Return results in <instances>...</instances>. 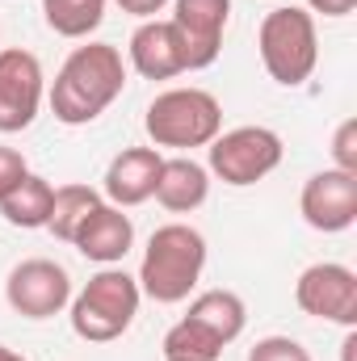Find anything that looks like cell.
<instances>
[{
	"label": "cell",
	"mask_w": 357,
	"mask_h": 361,
	"mask_svg": "<svg viewBox=\"0 0 357 361\" xmlns=\"http://www.w3.org/2000/svg\"><path fill=\"white\" fill-rule=\"evenodd\" d=\"M126 89V63L122 51L109 42L76 47L51 85V114L63 126H89L97 122Z\"/></svg>",
	"instance_id": "obj_1"
},
{
	"label": "cell",
	"mask_w": 357,
	"mask_h": 361,
	"mask_svg": "<svg viewBox=\"0 0 357 361\" xmlns=\"http://www.w3.org/2000/svg\"><path fill=\"white\" fill-rule=\"evenodd\" d=\"M206 269V240L198 227L189 223H164L152 231L147 248H143V265H139V290L152 302H185L189 290L202 281Z\"/></svg>",
	"instance_id": "obj_2"
},
{
	"label": "cell",
	"mask_w": 357,
	"mask_h": 361,
	"mask_svg": "<svg viewBox=\"0 0 357 361\" xmlns=\"http://www.w3.org/2000/svg\"><path fill=\"white\" fill-rule=\"evenodd\" d=\"M257 51L265 63L269 80H277L282 89H298L311 80L315 63H320V34H315V17L307 8H269L261 30H257Z\"/></svg>",
	"instance_id": "obj_3"
},
{
	"label": "cell",
	"mask_w": 357,
	"mask_h": 361,
	"mask_svg": "<svg viewBox=\"0 0 357 361\" xmlns=\"http://www.w3.org/2000/svg\"><path fill=\"white\" fill-rule=\"evenodd\" d=\"M139 281L131 277L126 269H114L105 265L101 273H92L85 281V290L72 298V332L89 345H109L118 341L135 315H139Z\"/></svg>",
	"instance_id": "obj_4"
},
{
	"label": "cell",
	"mask_w": 357,
	"mask_h": 361,
	"mask_svg": "<svg viewBox=\"0 0 357 361\" xmlns=\"http://www.w3.org/2000/svg\"><path fill=\"white\" fill-rule=\"evenodd\" d=\"M143 126L156 147H210L214 135H223V105L206 89H169L147 105Z\"/></svg>",
	"instance_id": "obj_5"
},
{
	"label": "cell",
	"mask_w": 357,
	"mask_h": 361,
	"mask_svg": "<svg viewBox=\"0 0 357 361\" xmlns=\"http://www.w3.org/2000/svg\"><path fill=\"white\" fill-rule=\"evenodd\" d=\"M282 164V135L269 126H236L227 135H214L210 143V169L223 185H257Z\"/></svg>",
	"instance_id": "obj_6"
},
{
	"label": "cell",
	"mask_w": 357,
	"mask_h": 361,
	"mask_svg": "<svg viewBox=\"0 0 357 361\" xmlns=\"http://www.w3.org/2000/svg\"><path fill=\"white\" fill-rule=\"evenodd\" d=\"M294 302L311 319H328L341 328H357V273L337 261H320L298 273Z\"/></svg>",
	"instance_id": "obj_7"
},
{
	"label": "cell",
	"mask_w": 357,
	"mask_h": 361,
	"mask_svg": "<svg viewBox=\"0 0 357 361\" xmlns=\"http://www.w3.org/2000/svg\"><path fill=\"white\" fill-rule=\"evenodd\" d=\"M4 298L25 319H51V315H59L72 302V277H68V269L59 261L34 257V261H21L8 273Z\"/></svg>",
	"instance_id": "obj_8"
},
{
	"label": "cell",
	"mask_w": 357,
	"mask_h": 361,
	"mask_svg": "<svg viewBox=\"0 0 357 361\" xmlns=\"http://www.w3.org/2000/svg\"><path fill=\"white\" fill-rule=\"evenodd\" d=\"M42 63L25 47L0 51V135L25 130L42 109Z\"/></svg>",
	"instance_id": "obj_9"
},
{
	"label": "cell",
	"mask_w": 357,
	"mask_h": 361,
	"mask_svg": "<svg viewBox=\"0 0 357 361\" xmlns=\"http://www.w3.org/2000/svg\"><path fill=\"white\" fill-rule=\"evenodd\" d=\"M231 17V0H173V30L185 47V68L202 72L223 51V30Z\"/></svg>",
	"instance_id": "obj_10"
},
{
	"label": "cell",
	"mask_w": 357,
	"mask_h": 361,
	"mask_svg": "<svg viewBox=\"0 0 357 361\" xmlns=\"http://www.w3.org/2000/svg\"><path fill=\"white\" fill-rule=\"evenodd\" d=\"M298 210L307 219V227L337 235L349 231L357 223V177L341 173V169H324L315 177H307L303 193H298Z\"/></svg>",
	"instance_id": "obj_11"
},
{
	"label": "cell",
	"mask_w": 357,
	"mask_h": 361,
	"mask_svg": "<svg viewBox=\"0 0 357 361\" xmlns=\"http://www.w3.org/2000/svg\"><path fill=\"white\" fill-rule=\"evenodd\" d=\"M160 147H126L109 160L105 180H101V193L109 197V206L118 210H131V206H143L152 193H156V180H160Z\"/></svg>",
	"instance_id": "obj_12"
},
{
	"label": "cell",
	"mask_w": 357,
	"mask_h": 361,
	"mask_svg": "<svg viewBox=\"0 0 357 361\" xmlns=\"http://www.w3.org/2000/svg\"><path fill=\"white\" fill-rule=\"evenodd\" d=\"M131 68L143 76V80H173L185 68V47H181V34L173 30V21H143L135 34H131Z\"/></svg>",
	"instance_id": "obj_13"
},
{
	"label": "cell",
	"mask_w": 357,
	"mask_h": 361,
	"mask_svg": "<svg viewBox=\"0 0 357 361\" xmlns=\"http://www.w3.org/2000/svg\"><path fill=\"white\" fill-rule=\"evenodd\" d=\"M131 244H135V223H131V214H122L109 202H101L92 210L85 219V227L76 231V240H72V248L85 261H97V265H118L131 252Z\"/></svg>",
	"instance_id": "obj_14"
},
{
	"label": "cell",
	"mask_w": 357,
	"mask_h": 361,
	"mask_svg": "<svg viewBox=\"0 0 357 361\" xmlns=\"http://www.w3.org/2000/svg\"><path fill=\"white\" fill-rule=\"evenodd\" d=\"M152 197L173 214H189L210 197V173L189 156H173V160L160 164V180H156Z\"/></svg>",
	"instance_id": "obj_15"
},
{
	"label": "cell",
	"mask_w": 357,
	"mask_h": 361,
	"mask_svg": "<svg viewBox=\"0 0 357 361\" xmlns=\"http://www.w3.org/2000/svg\"><path fill=\"white\" fill-rule=\"evenodd\" d=\"M185 319H193L198 328H206L219 345H231L244 332V324H248V307L231 290H206V294H198L189 302V315Z\"/></svg>",
	"instance_id": "obj_16"
},
{
	"label": "cell",
	"mask_w": 357,
	"mask_h": 361,
	"mask_svg": "<svg viewBox=\"0 0 357 361\" xmlns=\"http://www.w3.org/2000/svg\"><path fill=\"white\" fill-rule=\"evenodd\" d=\"M51 206H55V185H51L47 177H38V173H25V177L0 197V214H4V223L25 227V231L47 227Z\"/></svg>",
	"instance_id": "obj_17"
},
{
	"label": "cell",
	"mask_w": 357,
	"mask_h": 361,
	"mask_svg": "<svg viewBox=\"0 0 357 361\" xmlns=\"http://www.w3.org/2000/svg\"><path fill=\"white\" fill-rule=\"evenodd\" d=\"M101 206V193L89 189V185H59L55 189V206H51V219H47V231L63 244L76 240V231L85 227L92 210Z\"/></svg>",
	"instance_id": "obj_18"
},
{
	"label": "cell",
	"mask_w": 357,
	"mask_h": 361,
	"mask_svg": "<svg viewBox=\"0 0 357 361\" xmlns=\"http://www.w3.org/2000/svg\"><path fill=\"white\" fill-rule=\"evenodd\" d=\"M42 17L59 38H89L105 21V0H42Z\"/></svg>",
	"instance_id": "obj_19"
},
{
	"label": "cell",
	"mask_w": 357,
	"mask_h": 361,
	"mask_svg": "<svg viewBox=\"0 0 357 361\" xmlns=\"http://www.w3.org/2000/svg\"><path fill=\"white\" fill-rule=\"evenodd\" d=\"M227 345H219L206 328H198L193 319H177L164 332V357H185V361H219Z\"/></svg>",
	"instance_id": "obj_20"
},
{
	"label": "cell",
	"mask_w": 357,
	"mask_h": 361,
	"mask_svg": "<svg viewBox=\"0 0 357 361\" xmlns=\"http://www.w3.org/2000/svg\"><path fill=\"white\" fill-rule=\"evenodd\" d=\"M248 361H311V353L290 336H265L248 349Z\"/></svg>",
	"instance_id": "obj_21"
},
{
	"label": "cell",
	"mask_w": 357,
	"mask_h": 361,
	"mask_svg": "<svg viewBox=\"0 0 357 361\" xmlns=\"http://www.w3.org/2000/svg\"><path fill=\"white\" fill-rule=\"evenodd\" d=\"M332 160H337L332 169L357 177V118H345L337 126V135H332Z\"/></svg>",
	"instance_id": "obj_22"
},
{
	"label": "cell",
	"mask_w": 357,
	"mask_h": 361,
	"mask_svg": "<svg viewBox=\"0 0 357 361\" xmlns=\"http://www.w3.org/2000/svg\"><path fill=\"white\" fill-rule=\"evenodd\" d=\"M25 173H30V169H25V156H21L17 147H0V197L25 177Z\"/></svg>",
	"instance_id": "obj_23"
},
{
	"label": "cell",
	"mask_w": 357,
	"mask_h": 361,
	"mask_svg": "<svg viewBox=\"0 0 357 361\" xmlns=\"http://www.w3.org/2000/svg\"><path fill=\"white\" fill-rule=\"evenodd\" d=\"M169 0H118V8L122 13H131V17H143V21H152L160 8H164Z\"/></svg>",
	"instance_id": "obj_24"
},
{
	"label": "cell",
	"mask_w": 357,
	"mask_h": 361,
	"mask_svg": "<svg viewBox=\"0 0 357 361\" xmlns=\"http://www.w3.org/2000/svg\"><path fill=\"white\" fill-rule=\"evenodd\" d=\"M311 13H324V17H349L357 8V0H307Z\"/></svg>",
	"instance_id": "obj_25"
},
{
	"label": "cell",
	"mask_w": 357,
	"mask_h": 361,
	"mask_svg": "<svg viewBox=\"0 0 357 361\" xmlns=\"http://www.w3.org/2000/svg\"><path fill=\"white\" fill-rule=\"evenodd\" d=\"M0 361H25V357H21V353H13L8 345H0Z\"/></svg>",
	"instance_id": "obj_26"
},
{
	"label": "cell",
	"mask_w": 357,
	"mask_h": 361,
	"mask_svg": "<svg viewBox=\"0 0 357 361\" xmlns=\"http://www.w3.org/2000/svg\"><path fill=\"white\" fill-rule=\"evenodd\" d=\"M164 361H185V357H164Z\"/></svg>",
	"instance_id": "obj_27"
}]
</instances>
